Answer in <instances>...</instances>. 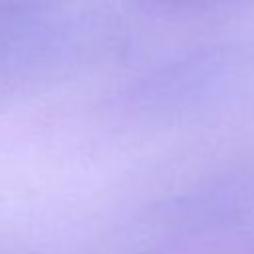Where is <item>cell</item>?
Masks as SVG:
<instances>
[]
</instances>
